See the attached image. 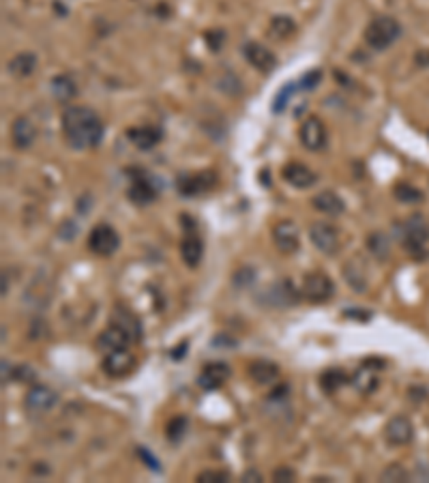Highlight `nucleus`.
Returning <instances> with one entry per match:
<instances>
[{"label": "nucleus", "mask_w": 429, "mask_h": 483, "mask_svg": "<svg viewBox=\"0 0 429 483\" xmlns=\"http://www.w3.org/2000/svg\"><path fill=\"white\" fill-rule=\"evenodd\" d=\"M62 136L71 148H93L103 138V123L90 107L71 105L62 114Z\"/></svg>", "instance_id": "obj_1"}, {"label": "nucleus", "mask_w": 429, "mask_h": 483, "mask_svg": "<svg viewBox=\"0 0 429 483\" xmlns=\"http://www.w3.org/2000/svg\"><path fill=\"white\" fill-rule=\"evenodd\" d=\"M401 35V26L399 21L391 15H380V17H374L367 28H365V43L376 50V52H382L387 50L389 46H393V43L399 39Z\"/></svg>", "instance_id": "obj_2"}, {"label": "nucleus", "mask_w": 429, "mask_h": 483, "mask_svg": "<svg viewBox=\"0 0 429 483\" xmlns=\"http://www.w3.org/2000/svg\"><path fill=\"white\" fill-rule=\"evenodd\" d=\"M401 243L417 260H421L427 254V243H429V224L427 219L421 215H412L403 222L401 228Z\"/></svg>", "instance_id": "obj_3"}, {"label": "nucleus", "mask_w": 429, "mask_h": 483, "mask_svg": "<svg viewBox=\"0 0 429 483\" xmlns=\"http://www.w3.org/2000/svg\"><path fill=\"white\" fill-rule=\"evenodd\" d=\"M217 185L215 170H202V172H183L176 177V189L187 197L202 195L211 191Z\"/></svg>", "instance_id": "obj_4"}, {"label": "nucleus", "mask_w": 429, "mask_h": 483, "mask_svg": "<svg viewBox=\"0 0 429 483\" xmlns=\"http://www.w3.org/2000/svg\"><path fill=\"white\" fill-rule=\"evenodd\" d=\"M127 174L131 177V185H129L127 195H129V200L133 204L146 207V204L157 200V193H159V189H157V185L152 183V179L144 170H127Z\"/></svg>", "instance_id": "obj_5"}, {"label": "nucleus", "mask_w": 429, "mask_h": 483, "mask_svg": "<svg viewBox=\"0 0 429 483\" xmlns=\"http://www.w3.org/2000/svg\"><path fill=\"white\" fill-rule=\"evenodd\" d=\"M119 245H121L119 232L112 228V226H107V224L95 226L93 230H90V234H88V249L93 252L95 256L107 258L112 254H116Z\"/></svg>", "instance_id": "obj_6"}, {"label": "nucleus", "mask_w": 429, "mask_h": 483, "mask_svg": "<svg viewBox=\"0 0 429 483\" xmlns=\"http://www.w3.org/2000/svg\"><path fill=\"white\" fill-rule=\"evenodd\" d=\"M335 295V283L326 273H309L303 279V297L309 303H326Z\"/></svg>", "instance_id": "obj_7"}, {"label": "nucleus", "mask_w": 429, "mask_h": 483, "mask_svg": "<svg viewBox=\"0 0 429 483\" xmlns=\"http://www.w3.org/2000/svg\"><path fill=\"white\" fill-rule=\"evenodd\" d=\"M133 367H135V357L131 353H127V348L105 353L103 361H101L103 374L110 378H123L129 374V371H133Z\"/></svg>", "instance_id": "obj_8"}, {"label": "nucleus", "mask_w": 429, "mask_h": 483, "mask_svg": "<svg viewBox=\"0 0 429 483\" xmlns=\"http://www.w3.org/2000/svg\"><path fill=\"white\" fill-rule=\"evenodd\" d=\"M309 238L315 249H320L322 254H335L340 249V232L335 226L326 222H315L309 228Z\"/></svg>", "instance_id": "obj_9"}, {"label": "nucleus", "mask_w": 429, "mask_h": 483, "mask_svg": "<svg viewBox=\"0 0 429 483\" xmlns=\"http://www.w3.org/2000/svg\"><path fill=\"white\" fill-rule=\"evenodd\" d=\"M243 56H245L247 62L252 64V67H256L262 73H268V71H273L277 67V56L270 52L268 48H264L262 43H256V41L245 43V46H243Z\"/></svg>", "instance_id": "obj_10"}, {"label": "nucleus", "mask_w": 429, "mask_h": 483, "mask_svg": "<svg viewBox=\"0 0 429 483\" xmlns=\"http://www.w3.org/2000/svg\"><path fill=\"white\" fill-rule=\"evenodd\" d=\"M385 438L387 443L393 447H403V445H410L412 438H414V425L408 416L397 414L393 419L385 425Z\"/></svg>", "instance_id": "obj_11"}, {"label": "nucleus", "mask_w": 429, "mask_h": 483, "mask_svg": "<svg viewBox=\"0 0 429 483\" xmlns=\"http://www.w3.org/2000/svg\"><path fill=\"white\" fill-rule=\"evenodd\" d=\"M301 142L307 150H322L329 142V131L318 116H309L301 125Z\"/></svg>", "instance_id": "obj_12"}, {"label": "nucleus", "mask_w": 429, "mask_h": 483, "mask_svg": "<svg viewBox=\"0 0 429 483\" xmlns=\"http://www.w3.org/2000/svg\"><path fill=\"white\" fill-rule=\"evenodd\" d=\"M230 376H232V369L228 363L213 361V363H207L204 367H202L200 376H198V385L204 391H215L228 383Z\"/></svg>", "instance_id": "obj_13"}, {"label": "nucleus", "mask_w": 429, "mask_h": 483, "mask_svg": "<svg viewBox=\"0 0 429 483\" xmlns=\"http://www.w3.org/2000/svg\"><path fill=\"white\" fill-rule=\"evenodd\" d=\"M273 240H275V247L281 254H295L301 245V232L295 222L283 219V222H279L273 228Z\"/></svg>", "instance_id": "obj_14"}, {"label": "nucleus", "mask_w": 429, "mask_h": 483, "mask_svg": "<svg viewBox=\"0 0 429 483\" xmlns=\"http://www.w3.org/2000/svg\"><path fill=\"white\" fill-rule=\"evenodd\" d=\"M56 400H58V395L54 389L45 387V385H37L26 393L24 404L33 414H43V412H50L54 408Z\"/></svg>", "instance_id": "obj_15"}, {"label": "nucleus", "mask_w": 429, "mask_h": 483, "mask_svg": "<svg viewBox=\"0 0 429 483\" xmlns=\"http://www.w3.org/2000/svg\"><path fill=\"white\" fill-rule=\"evenodd\" d=\"M131 344V337L129 333L125 331L123 326L110 322V326L105 328V331L97 337V350H101V353H112V350H121V348H127Z\"/></svg>", "instance_id": "obj_16"}, {"label": "nucleus", "mask_w": 429, "mask_h": 483, "mask_svg": "<svg viewBox=\"0 0 429 483\" xmlns=\"http://www.w3.org/2000/svg\"><path fill=\"white\" fill-rule=\"evenodd\" d=\"M202 254H204V243H202V238L191 230V226H187V232L183 240H180V258H183V262L189 269H195L202 260Z\"/></svg>", "instance_id": "obj_17"}, {"label": "nucleus", "mask_w": 429, "mask_h": 483, "mask_svg": "<svg viewBox=\"0 0 429 483\" xmlns=\"http://www.w3.org/2000/svg\"><path fill=\"white\" fill-rule=\"evenodd\" d=\"M127 138L138 146L140 150H150L152 146H157L164 138V131L159 127L152 125H142V127H131L127 131Z\"/></svg>", "instance_id": "obj_18"}, {"label": "nucleus", "mask_w": 429, "mask_h": 483, "mask_svg": "<svg viewBox=\"0 0 429 483\" xmlns=\"http://www.w3.org/2000/svg\"><path fill=\"white\" fill-rule=\"evenodd\" d=\"M283 179L297 189H307L311 185H315V181H318V177H315V172L311 168H307L305 164H299V161H292L283 168Z\"/></svg>", "instance_id": "obj_19"}, {"label": "nucleus", "mask_w": 429, "mask_h": 483, "mask_svg": "<svg viewBox=\"0 0 429 483\" xmlns=\"http://www.w3.org/2000/svg\"><path fill=\"white\" fill-rule=\"evenodd\" d=\"M35 138H37V127H35V123L30 118L19 116V118L13 121V125H11V142H13L15 148L26 150L35 142Z\"/></svg>", "instance_id": "obj_20"}, {"label": "nucleus", "mask_w": 429, "mask_h": 483, "mask_svg": "<svg viewBox=\"0 0 429 483\" xmlns=\"http://www.w3.org/2000/svg\"><path fill=\"white\" fill-rule=\"evenodd\" d=\"M385 367V363H382L380 359H365L363 367H360L356 374L352 376V385L360 391V393H371L376 387H378V378L374 374V369H382Z\"/></svg>", "instance_id": "obj_21"}, {"label": "nucleus", "mask_w": 429, "mask_h": 483, "mask_svg": "<svg viewBox=\"0 0 429 483\" xmlns=\"http://www.w3.org/2000/svg\"><path fill=\"white\" fill-rule=\"evenodd\" d=\"M279 365L268 359H258L249 365V376L256 385H273L279 378Z\"/></svg>", "instance_id": "obj_22"}, {"label": "nucleus", "mask_w": 429, "mask_h": 483, "mask_svg": "<svg viewBox=\"0 0 429 483\" xmlns=\"http://www.w3.org/2000/svg\"><path fill=\"white\" fill-rule=\"evenodd\" d=\"M344 277L348 281V286L354 288L356 292H365L367 290V269L358 258H352L350 262L344 265Z\"/></svg>", "instance_id": "obj_23"}, {"label": "nucleus", "mask_w": 429, "mask_h": 483, "mask_svg": "<svg viewBox=\"0 0 429 483\" xmlns=\"http://www.w3.org/2000/svg\"><path fill=\"white\" fill-rule=\"evenodd\" d=\"M311 204L318 209L320 213H324V215H342L346 211V202L335 191H331V189H324L318 195H313Z\"/></svg>", "instance_id": "obj_24"}, {"label": "nucleus", "mask_w": 429, "mask_h": 483, "mask_svg": "<svg viewBox=\"0 0 429 483\" xmlns=\"http://www.w3.org/2000/svg\"><path fill=\"white\" fill-rule=\"evenodd\" d=\"M52 95L56 101L67 103L78 95V84L69 73H60L52 80Z\"/></svg>", "instance_id": "obj_25"}, {"label": "nucleus", "mask_w": 429, "mask_h": 483, "mask_svg": "<svg viewBox=\"0 0 429 483\" xmlns=\"http://www.w3.org/2000/svg\"><path fill=\"white\" fill-rule=\"evenodd\" d=\"M7 69H9V73H13L17 78L33 76L37 69V56L33 52H19L7 62Z\"/></svg>", "instance_id": "obj_26"}, {"label": "nucleus", "mask_w": 429, "mask_h": 483, "mask_svg": "<svg viewBox=\"0 0 429 483\" xmlns=\"http://www.w3.org/2000/svg\"><path fill=\"white\" fill-rule=\"evenodd\" d=\"M112 322L114 324H119V326H123L125 331L129 333V337H131V342H135V340H140V335H142V326H140V320L135 318L131 312H127V310H116V314H114V318H112Z\"/></svg>", "instance_id": "obj_27"}, {"label": "nucleus", "mask_w": 429, "mask_h": 483, "mask_svg": "<svg viewBox=\"0 0 429 483\" xmlns=\"http://www.w3.org/2000/svg\"><path fill=\"white\" fill-rule=\"evenodd\" d=\"M268 33L275 39H290L292 35H297V21L288 15H275L268 24Z\"/></svg>", "instance_id": "obj_28"}, {"label": "nucleus", "mask_w": 429, "mask_h": 483, "mask_svg": "<svg viewBox=\"0 0 429 483\" xmlns=\"http://www.w3.org/2000/svg\"><path fill=\"white\" fill-rule=\"evenodd\" d=\"M268 297H275V307H288L297 301V290L292 288V283L290 281H277L273 283V286L268 288Z\"/></svg>", "instance_id": "obj_29"}, {"label": "nucleus", "mask_w": 429, "mask_h": 483, "mask_svg": "<svg viewBox=\"0 0 429 483\" xmlns=\"http://www.w3.org/2000/svg\"><path fill=\"white\" fill-rule=\"evenodd\" d=\"M352 378L346 374L344 369H326L324 374L320 376V387L326 391V393H335L340 391L346 383H350Z\"/></svg>", "instance_id": "obj_30"}, {"label": "nucleus", "mask_w": 429, "mask_h": 483, "mask_svg": "<svg viewBox=\"0 0 429 483\" xmlns=\"http://www.w3.org/2000/svg\"><path fill=\"white\" fill-rule=\"evenodd\" d=\"M367 249L371 252L374 258L378 260H387L389 258V238L382 232H374L367 236Z\"/></svg>", "instance_id": "obj_31"}, {"label": "nucleus", "mask_w": 429, "mask_h": 483, "mask_svg": "<svg viewBox=\"0 0 429 483\" xmlns=\"http://www.w3.org/2000/svg\"><path fill=\"white\" fill-rule=\"evenodd\" d=\"M393 193H395V197L399 202H408V204H414V202H421L423 200V193H421V189H417V187H412V185H395V189H393Z\"/></svg>", "instance_id": "obj_32"}, {"label": "nucleus", "mask_w": 429, "mask_h": 483, "mask_svg": "<svg viewBox=\"0 0 429 483\" xmlns=\"http://www.w3.org/2000/svg\"><path fill=\"white\" fill-rule=\"evenodd\" d=\"M185 428H187V419H185V416H174V419L168 423L166 434H168V438H170L172 443H178L180 438H183V434H185Z\"/></svg>", "instance_id": "obj_33"}, {"label": "nucleus", "mask_w": 429, "mask_h": 483, "mask_svg": "<svg viewBox=\"0 0 429 483\" xmlns=\"http://www.w3.org/2000/svg\"><path fill=\"white\" fill-rule=\"evenodd\" d=\"M380 479H382V481H393V483H397V481H408V473H405V468L399 466V464H391L389 468L382 471Z\"/></svg>", "instance_id": "obj_34"}, {"label": "nucleus", "mask_w": 429, "mask_h": 483, "mask_svg": "<svg viewBox=\"0 0 429 483\" xmlns=\"http://www.w3.org/2000/svg\"><path fill=\"white\" fill-rule=\"evenodd\" d=\"M295 84H286L283 89L277 93V97H275V101H273V112H281V109H286V105H288V101H290V97L295 95Z\"/></svg>", "instance_id": "obj_35"}, {"label": "nucleus", "mask_w": 429, "mask_h": 483, "mask_svg": "<svg viewBox=\"0 0 429 483\" xmlns=\"http://www.w3.org/2000/svg\"><path fill=\"white\" fill-rule=\"evenodd\" d=\"M230 479H232V475L225 473V471H204V473L198 475L200 483H225Z\"/></svg>", "instance_id": "obj_36"}, {"label": "nucleus", "mask_w": 429, "mask_h": 483, "mask_svg": "<svg viewBox=\"0 0 429 483\" xmlns=\"http://www.w3.org/2000/svg\"><path fill=\"white\" fill-rule=\"evenodd\" d=\"M322 80V71L320 69H309L303 78H301V89L303 91H313L315 86H318V82Z\"/></svg>", "instance_id": "obj_37"}, {"label": "nucleus", "mask_w": 429, "mask_h": 483, "mask_svg": "<svg viewBox=\"0 0 429 483\" xmlns=\"http://www.w3.org/2000/svg\"><path fill=\"white\" fill-rule=\"evenodd\" d=\"M273 481H297V473L292 471L290 466H279L273 471Z\"/></svg>", "instance_id": "obj_38"}, {"label": "nucleus", "mask_w": 429, "mask_h": 483, "mask_svg": "<svg viewBox=\"0 0 429 483\" xmlns=\"http://www.w3.org/2000/svg\"><path fill=\"white\" fill-rule=\"evenodd\" d=\"M223 39H225V35H223L221 30H215V33L211 30V33H207V43H209V48H211V50H215V52L221 48Z\"/></svg>", "instance_id": "obj_39"}, {"label": "nucleus", "mask_w": 429, "mask_h": 483, "mask_svg": "<svg viewBox=\"0 0 429 483\" xmlns=\"http://www.w3.org/2000/svg\"><path fill=\"white\" fill-rule=\"evenodd\" d=\"M140 451V455H142V459H144V462H148V466L152 468V471H159V466H157V464H159V462H157V459L148 453V451H144V449H138Z\"/></svg>", "instance_id": "obj_40"}, {"label": "nucleus", "mask_w": 429, "mask_h": 483, "mask_svg": "<svg viewBox=\"0 0 429 483\" xmlns=\"http://www.w3.org/2000/svg\"><path fill=\"white\" fill-rule=\"evenodd\" d=\"M243 481H262V475L258 473V471H245V475H243Z\"/></svg>", "instance_id": "obj_41"}, {"label": "nucleus", "mask_w": 429, "mask_h": 483, "mask_svg": "<svg viewBox=\"0 0 429 483\" xmlns=\"http://www.w3.org/2000/svg\"><path fill=\"white\" fill-rule=\"evenodd\" d=\"M7 295V271L3 273V297Z\"/></svg>", "instance_id": "obj_42"}, {"label": "nucleus", "mask_w": 429, "mask_h": 483, "mask_svg": "<svg viewBox=\"0 0 429 483\" xmlns=\"http://www.w3.org/2000/svg\"><path fill=\"white\" fill-rule=\"evenodd\" d=\"M311 481H322V483H329V481H335V479H331V477H313Z\"/></svg>", "instance_id": "obj_43"}]
</instances>
